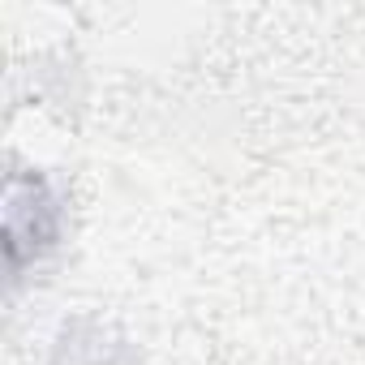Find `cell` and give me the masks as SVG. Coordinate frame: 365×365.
Returning <instances> with one entry per match:
<instances>
[{"label":"cell","instance_id":"6da1fadb","mask_svg":"<svg viewBox=\"0 0 365 365\" xmlns=\"http://www.w3.org/2000/svg\"><path fill=\"white\" fill-rule=\"evenodd\" d=\"M65 198L43 172H9L5 180V267L18 284L26 267L61 245Z\"/></svg>","mask_w":365,"mask_h":365}]
</instances>
